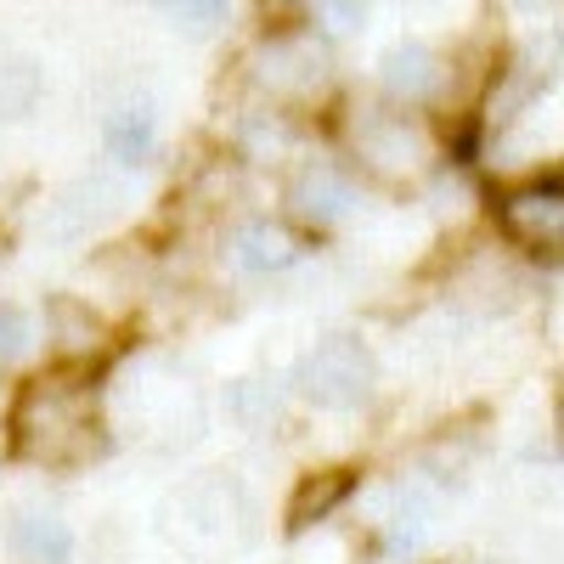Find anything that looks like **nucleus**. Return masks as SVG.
Segmentation results:
<instances>
[{"label":"nucleus","instance_id":"nucleus-1","mask_svg":"<svg viewBox=\"0 0 564 564\" xmlns=\"http://www.w3.org/2000/svg\"><path fill=\"white\" fill-rule=\"evenodd\" d=\"M0 430H7V452L18 463L40 468V475H79L113 441L102 372H79V367L34 372L12 390Z\"/></svg>","mask_w":564,"mask_h":564},{"label":"nucleus","instance_id":"nucleus-2","mask_svg":"<svg viewBox=\"0 0 564 564\" xmlns=\"http://www.w3.org/2000/svg\"><path fill=\"white\" fill-rule=\"evenodd\" d=\"M238 90H243V102L276 108L300 124L322 119V108H334V97H339L334 40L311 29L305 18L260 23L238 52Z\"/></svg>","mask_w":564,"mask_h":564},{"label":"nucleus","instance_id":"nucleus-3","mask_svg":"<svg viewBox=\"0 0 564 564\" xmlns=\"http://www.w3.org/2000/svg\"><path fill=\"white\" fill-rule=\"evenodd\" d=\"M334 148L356 181L417 186L441 170V130L430 113L395 108L384 97H350L334 113Z\"/></svg>","mask_w":564,"mask_h":564},{"label":"nucleus","instance_id":"nucleus-4","mask_svg":"<svg viewBox=\"0 0 564 564\" xmlns=\"http://www.w3.org/2000/svg\"><path fill=\"white\" fill-rule=\"evenodd\" d=\"M159 531L181 553H204V558L238 553V547L260 542V502H254L243 475H231V468H204V475L181 480L159 502Z\"/></svg>","mask_w":564,"mask_h":564},{"label":"nucleus","instance_id":"nucleus-5","mask_svg":"<svg viewBox=\"0 0 564 564\" xmlns=\"http://www.w3.org/2000/svg\"><path fill=\"white\" fill-rule=\"evenodd\" d=\"M289 390L311 412H361L379 395V356L361 334H322L316 345L300 350Z\"/></svg>","mask_w":564,"mask_h":564},{"label":"nucleus","instance_id":"nucleus-6","mask_svg":"<svg viewBox=\"0 0 564 564\" xmlns=\"http://www.w3.org/2000/svg\"><path fill=\"white\" fill-rule=\"evenodd\" d=\"M361 209V181L350 175V164L339 153H300L282 170V220L300 226L305 238L316 231H339L350 215Z\"/></svg>","mask_w":564,"mask_h":564},{"label":"nucleus","instance_id":"nucleus-7","mask_svg":"<svg viewBox=\"0 0 564 564\" xmlns=\"http://www.w3.org/2000/svg\"><path fill=\"white\" fill-rule=\"evenodd\" d=\"M124 209H130L124 175L119 170H90V175H74L63 193L45 198L40 231H45V243H57V249H85V243L108 238V226L124 220Z\"/></svg>","mask_w":564,"mask_h":564},{"label":"nucleus","instance_id":"nucleus-8","mask_svg":"<svg viewBox=\"0 0 564 564\" xmlns=\"http://www.w3.org/2000/svg\"><path fill=\"white\" fill-rule=\"evenodd\" d=\"M558 79H564V29L558 23H531V34L513 45L508 63L491 79L486 119L491 124H520Z\"/></svg>","mask_w":564,"mask_h":564},{"label":"nucleus","instance_id":"nucleus-9","mask_svg":"<svg viewBox=\"0 0 564 564\" xmlns=\"http://www.w3.org/2000/svg\"><path fill=\"white\" fill-rule=\"evenodd\" d=\"M305 243L311 238L282 215H243L220 231V260L243 282H271V276H289L305 265V254H311Z\"/></svg>","mask_w":564,"mask_h":564},{"label":"nucleus","instance_id":"nucleus-10","mask_svg":"<svg viewBox=\"0 0 564 564\" xmlns=\"http://www.w3.org/2000/svg\"><path fill=\"white\" fill-rule=\"evenodd\" d=\"M45 350L52 367H79V372H102L119 356V327L108 311H97L85 294H52L45 300Z\"/></svg>","mask_w":564,"mask_h":564},{"label":"nucleus","instance_id":"nucleus-11","mask_svg":"<svg viewBox=\"0 0 564 564\" xmlns=\"http://www.w3.org/2000/svg\"><path fill=\"white\" fill-rule=\"evenodd\" d=\"M446 90H452V57L435 40H395L379 57V97L395 108L430 113Z\"/></svg>","mask_w":564,"mask_h":564},{"label":"nucleus","instance_id":"nucleus-12","mask_svg":"<svg viewBox=\"0 0 564 564\" xmlns=\"http://www.w3.org/2000/svg\"><path fill=\"white\" fill-rule=\"evenodd\" d=\"M164 148V124H159V102L153 97H119L102 113V153L113 159V170H148Z\"/></svg>","mask_w":564,"mask_h":564},{"label":"nucleus","instance_id":"nucleus-13","mask_svg":"<svg viewBox=\"0 0 564 564\" xmlns=\"http://www.w3.org/2000/svg\"><path fill=\"white\" fill-rule=\"evenodd\" d=\"M220 412L243 435H282L294 417V390H289V379H260V372L254 379H231L220 390Z\"/></svg>","mask_w":564,"mask_h":564},{"label":"nucleus","instance_id":"nucleus-14","mask_svg":"<svg viewBox=\"0 0 564 564\" xmlns=\"http://www.w3.org/2000/svg\"><path fill=\"white\" fill-rule=\"evenodd\" d=\"M74 525L57 508H18L7 520V553L12 564H74Z\"/></svg>","mask_w":564,"mask_h":564},{"label":"nucleus","instance_id":"nucleus-15","mask_svg":"<svg viewBox=\"0 0 564 564\" xmlns=\"http://www.w3.org/2000/svg\"><path fill=\"white\" fill-rule=\"evenodd\" d=\"M508 231L525 249H564V193H520V198H508Z\"/></svg>","mask_w":564,"mask_h":564},{"label":"nucleus","instance_id":"nucleus-16","mask_svg":"<svg viewBox=\"0 0 564 564\" xmlns=\"http://www.w3.org/2000/svg\"><path fill=\"white\" fill-rule=\"evenodd\" d=\"M45 97V68L29 57V52H12L0 45V124H18L40 108Z\"/></svg>","mask_w":564,"mask_h":564},{"label":"nucleus","instance_id":"nucleus-17","mask_svg":"<svg viewBox=\"0 0 564 564\" xmlns=\"http://www.w3.org/2000/svg\"><path fill=\"white\" fill-rule=\"evenodd\" d=\"M153 12L186 40H215L231 18V0H153Z\"/></svg>","mask_w":564,"mask_h":564},{"label":"nucleus","instance_id":"nucleus-18","mask_svg":"<svg viewBox=\"0 0 564 564\" xmlns=\"http://www.w3.org/2000/svg\"><path fill=\"white\" fill-rule=\"evenodd\" d=\"M34 350H40V322H34V311H23V305L7 300V305H0V372L34 361Z\"/></svg>","mask_w":564,"mask_h":564},{"label":"nucleus","instance_id":"nucleus-19","mask_svg":"<svg viewBox=\"0 0 564 564\" xmlns=\"http://www.w3.org/2000/svg\"><path fill=\"white\" fill-rule=\"evenodd\" d=\"M502 7H508V12H520V18H531V23H547L558 0H502Z\"/></svg>","mask_w":564,"mask_h":564},{"label":"nucleus","instance_id":"nucleus-20","mask_svg":"<svg viewBox=\"0 0 564 564\" xmlns=\"http://www.w3.org/2000/svg\"><path fill=\"white\" fill-rule=\"evenodd\" d=\"M7 401H12V395H7V384H0V423H7Z\"/></svg>","mask_w":564,"mask_h":564}]
</instances>
